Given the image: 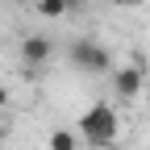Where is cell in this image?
I'll return each mask as SVG.
<instances>
[{
  "label": "cell",
  "mask_w": 150,
  "mask_h": 150,
  "mask_svg": "<svg viewBox=\"0 0 150 150\" xmlns=\"http://www.w3.org/2000/svg\"><path fill=\"white\" fill-rule=\"evenodd\" d=\"M75 134H79V142L96 146V150H112L117 138H121V117H117V108H112V104L100 100V104H92L83 117H79Z\"/></svg>",
  "instance_id": "obj_1"
},
{
  "label": "cell",
  "mask_w": 150,
  "mask_h": 150,
  "mask_svg": "<svg viewBox=\"0 0 150 150\" xmlns=\"http://www.w3.org/2000/svg\"><path fill=\"white\" fill-rule=\"evenodd\" d=\"M67 59L83 75H112V50L104 42H96V38H75L67 46Z\"/></svg>",
  "instance_id": "obj_2"
},
{
  "label": "cell",
  "mask_w": 150,
  "mask_h": 150,
  "mask_svg": "<svg viewBox=\"0 0 150 150\" xmlns=\"http://www.w3.org/2000/svg\"><path fill=\"white\" fill-rule=\"evenodd\" d=\"M108 79H112V92H117V100H138L142 96V88H146V71L142 67H134V63H129V67H112V75H108Z\"/></svg>",
  "instance_id": "obj_3"
},
{
  "label": "cell",
  "mask_w": 150,
  "mask_h": 150,
  "mask_svg": "<svg viewBox=\"0 0 150 150\" xmlns=\"http://www.w3.org/2000/svg\"><path fill=\"white\" fill-rule=\"evenodd\" d=\"M50 54H54V42H50L46 33H25V38H21V63H25L29 71L46 67Z\"/></svg>",
  "instance_id": "obj_4"
},
{
  "label": "cell",
  "mask_w": 150,
  "mask_h": 150,
  "mask_svg": "<svg viewBox=\"0 0 150 150\" xmlns=\"http://www.w3.org/2000/svg\"><path fill=\"white\" fill-rule=\"evenodd\" d=\"M46 150H79V134H75V129H54Z\"/></svg>",
  "instance_id": "obj_5"
},
{
  "label": "cell",
  "mask_w": 150,
  "mask_h": 150,
  "mask_svg": "<svg viewBox=\"0 0 150 150\" xmlns=\"http://www.w3.org/2000/svg\"><path fill=\"white\" fill-rule=\"evenodd\" d=\"M38 13H42V17H50V21H54V17L71 13V4H67V0H38Z\"/></svg>",
  "instance_id": "obj_6"
},
{
  "label": "cell",
  "mask_w": 150,
  "mask_h": 150,
  "mask_svg": "<svg viewBox=\"0 0 150 150\" xmlns=\"http://www.w3.org/2000/svg\"><path fill=\"white\" fill-rule=\"evenodd\" d=\"M4 108H8V88L0 83V112H4Z\"/></svg>",
  "instance_id": "obj_7"
},
{
  "label": "cell",
  "mask_w": 150,
  "mask_h": 150,
  "mask_svg": "<svg viewBox=\"0 0 150 150\" xmlns=\"http://www.w3.org/2000/svg\"><path fill=\"white\" fill-rule=\"evenodd\" d=\"M117 4H142V0H117Z\"/></svg>",
  "instance_id": "obj_8"
},
{
  "label": "cell",
  "mask_w": 150,
  "mask_h": 150,
  "mask_svg": "<svg viewBox=\"0 0 150 150\" xmlns=\"http://www.w3.org/2000/svg\"><path fill=\"white\" fill-rule=\"evenodd\" d=\"M67 4H71V8H75V4H83V0H67Z\"/></svg>",
  "instance_id": "obj_9"
}]
</instances>
